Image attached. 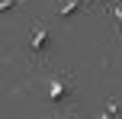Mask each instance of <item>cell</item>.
<instances>
[{
	"label": "cell",
	"instance_id": "5b68a950",
	"mask_svg": "<svg viewBox=\"0 0 122 119\" xmlns=\"http://www.w3.org/2000/svg\"><path fill=\"white\" fill-rule=\"evenodd\" d=\"M109 13L116 16V32H119V39H122V0H112V3H109Z\"/></svg>",
	"mask_w": 122,
	"mask_h": 119
},
{
	"label": "cell",
	"instance_id": "8992f818",
	"mask_svg": "<svg viewBox=\"0 0 122 119\" xmlns=\"http://www.w3.org/2000/svg\"><path fill=\"white\" fill-rule=\"evenodd\" d=\"M16 3H19V0H3V3H0V10L6 13V10H13V6H16Z\"/></svg>",
	"mask_w": 122,
	"mask_h": 119
},
{
	"label": "cell",
	"instance_id": "277c9868",
	"mask_svg": "<svg viewBox=\"0 0 122 119\" xmlns=\"http://www.w3.org/2000/svg\"><path fill=\"white\" fill-rule=\"evenodd\" d=\"M119 113H122V103L116 100V97H109V100H106V106H103V113H100L97 119H119Z\"/></svg>",
	"mask_w": 122,
	"mask_h": 119
},
{
	"label": "cell",
	"instance_id": "7a4b0ae2",
	"mask_svg": "<svg viewBox=\"0 0 122 119\" xmlns=\"http://www.w3.org/2000/svg\"><path fill=\"white\" fill-rule=\"evenodd\" d=\"M51 42H55L51 26L45 23V19H32V29H29V58H32V64H42L45 58H48Z\"/></svg>",
	"mask_w": 122,
	"mask_h": 119
},
{
	"label": "cell",
	"instance_id": "6da1fadb",
	"mask_svg": "<svg viewBox=\"0 0 122 119\" xmlns=\"http://www.w3.org/2000/svg\"><path fill=\"white\" fill-rule=\"evenodd\" d=\"M42 93L55 116H67L74 109V100H77V87H74L71 71H51L42 81Z\"/></svg>",
	"mask_w": 122,
	"mask_h": 119
},
{
	"label": "cell",
	"instance_id": "3957f363",
	"mask_svg": "<svg viewBox=\"0 0 122 119\" xmlns=\"http://www.w3.org/2000/svg\"><path fill=\"white\" fill-rule=\"evenodd\" d=\"M87 3H90V0H58L55 13H58V19H71V16H77Z\"/></svg>",
	"mask_w": 122,
	"mask_h": 119
}]
</instances>
